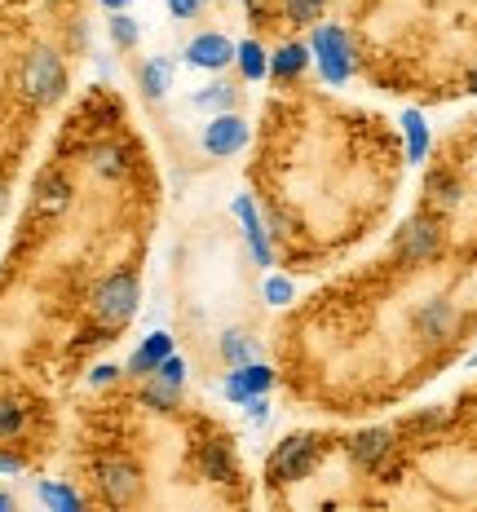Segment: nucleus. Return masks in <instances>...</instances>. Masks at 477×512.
<instances>
[{
  "label": "nucleus",
  "instance_id": "f257e3e1",
  "mask_svg": "<svg viewBox=\"0 0 477 512\" xmlns=\"http://www.w3.org/2000/svg\"><path fill=\"white\" fill-rule=\"evenodd\" d=\"M137 296H142L137 274H129V270L111 274V279H102L98 292H93V318H98L106 332H115V327H124L137 314Z\"/></svg>",
  "mask_w": 477,
  "mask_h": 512
},
{
  "label": "nucleus",
  "instance_id": "f03ea898",
  "mask_svg": "<svg viewBox=\"0 0 477 512\" xmlns=\"http://www.w3.org/2000/svg\"><path fill=\"white\" fill-rule=\"evenodd\" d=\"M23 93L31 106H53L67 93V67L53 49H31L23 62Z\"/></svg>",
  "mask_w": 477,
  "mask_h": 512
},
{
  "label": "nucleus",
  "instance_id": "7ed1b4c3",
  "mask_svg": "<svg viewBox=\"0 0 477 512\" xmlns=\"http://www.w3.org/2000/svg\"><path fill=\"white\" fill-rule=\"evenodd\" d=\"M310 58L318 62L327 84H345L354 76V45L341 27H318L314 40H310Z\"/></svg>",
  "mask_w": 477,
  "mask_h": 512
},
{
  "label": "nucleus",
  "instance_id": "20e7f679",
  "mask_svg": "<svg viewBox=\"0 0 477 512\" xmlns=\"http://www.w3.org/2000/svg\"><path fill=\"white\" fill-rule=\"evenodd\" d=\"M323 451H327V442L318 433H292L288 442L274 451L270 468H274V477H279V482H301V477L314 473V464L323 460Z\"/></svg>",
  "mask_w": 477,
  "mask_h": 512
},
{
  "label": "nucleus",
  "instance_id": "39448f33",
  "mask_svg": "<svg viewBox=\"0 0 477 512\" xmlns=\"http://www.w3.org/2000/svg\"><path fill=\"white\" fill-rule=\"evenodd\" d=\"M93 473H98V486L111 504H133V499L142 495V473H137V464H129V460H98Z\"/></svg>",
  "mask_w": 477,
  "mask_h": 512
},
{
  "label": "nucleus",
  "instance_id": "423d86ee",
  "mask_svg": "<svg viewBox=\"0 0 477 512\" xmlns=\"http://www.w3.org/2000/svg\"><path fill=\"white\" fill-rule=\"evenodd\" d=\"M438 248H442V226L433 217H424V212L398 230V252L407 256V261H429Z\"/></svg>",
  "mask_w": 477,
  "mask_h": 512
},
{
  "label": "nucleus",
  "instance_id": "0eeeda50",
  "mask_svg": "<svg viewBox=\"0 0 477 512\" xmlns=\"http://www.w3.org/2000/svg\"><path fill=\"white\" fill-rule=\"evenodd\" d=\"M243 146H248V124H243L235 111H221L217 120L204 128V151H208V155L230 159L235 151H243Z\"/></svg>",
  "mask_w": 477,
  "mask_h": 512
},
{
  "label": "nucleus",
  "instance_id": "6e6552de",
  "mask_svg": "<svg viewBox=\"0 0 477 512\" xmlns=\"http://www.w3.org/2000/svg\"><path fill=\"white\" fill-rule=\"evenodd\" d=\"M274 389V371L270 367H261V362H243V367H230V376H226V398L230 402H248V398H257V393H270Z\"/></svg>",
  "mask_w": 477,
  "mask_h": 512
},
{
  "label": "nucleus",
  "instance_id": "1a4fd4ad",
  "mask_svg": "<svg viewBox=\"0 0 477 512\" xmlns=\"http://www.w3.org/2000/svg\"><path fill=\"white\" fill-rule=\"evenodd\" d=\"M186 62L199 71H221L235 62V45L226 36H217V31H204V36H195L186 45Z\"/></svg>",
  "mask_w": 477,
  "mask_h": 512
},
{
  "label": "nucleus",
  "instance_id": "9d476101",
  "mask_svg": "<svg viewBox=\"0 0 477 512\" xmlns=\"http://www.w3.org/2000/svg\"><path fill=\"white\" fill-rule=\"evenodd\" d=\"M389 451H394V433L389 429H367L349 442V460L363 468V473H376V468L389 460Z\"/></svg>",
  "mask_w": 477,
  "mask_h": 512
},
{
  "label": "nucleus",
  "instance_id": "9b49d317",
  "mask_svg": "<svg viewBox=\"0 0 477 512\" xmlns=\"http://www.w3.org/2000/svg\"><path fill=\"white\" fill-rule=\"evenodd\" d=\"M416 327L424 340H447L451 327H455V309L447 301H424L416 309Z\"/></svg>",
  "mask_w": 477,
  "mask_h": 512
},
{
  "label": "nucleus",
  "instance_id": "f8f14e48",
  "mask_svg": "<svg viewBox=\"0 0 477 512\" xmlns=\"http://www.w3.org/2000/svg\"><path fill=\"white\" fill-rule=\"evenodd\" d=\"M168 354H173V336H164V332L146 336L142 345L133 349V358H129V376H151V371H155Z\"/></svg>",
  "mask_w": 477,
  "mask_h": 512
},
{
  "label": "nucleus",
  "instance_id": "ddd939ff",
  "mask_svg": "<svg viewBox=\"0 0 477 512\" xmlns=\"http://www.w3.org/2000/svg\"><path fill=\"white\" fill-rule=\"evenodd\" d=\"M67 204H71V181L62 177V173H45V177H40V186H36V208L53 217V212H62Z\"/></svg>",
  "mask_w": 477,
  "mask_h": 512
},
{
  "label": "nucleus",
  "instance_id": "4468645a",
  "mask_svg": "<svg viewBox=\"0 0 477 512\" xmlns=\"http://www.w3.org/2000/svg\"><path fill=\"white\" fill-rule=\"evenodd\" d=\"M235 212L243 221V234H248V243H252V256H257L261 265H270V243H265V226H261L257 208H252L248 199H235Z\"/></svg>",
  "mask_w": 477,
  "mask_h": 512
},
{
  "label": "nucleus",
  "instance_id": "2eb2a0df",
  "mask_svg": "<svg viewBox=\"0 0 477 512\" xmlns=\"http://www.w3.org/2000/svg\"><path fill=\"white\" fill-rule=\"evenodd\" d=\"M305 62H310V49H305V45H283L270 58V76L274 80H296L305 71Z\"/></svg>",
  "mask_w": 477,
  "mask_h": 512
},
{
  "label": "nucleus",
  "instance_id": "dca6fc26",
  "mask_svg": "<svg viewBox=\"0 0 477 512\" xmlns=\"http://www.w3.org/2000/svg\"><path fill=\"white\" fill-rule=\"evenodd\" d=\"M168 84H173V62H168V58H151V62H146V67H142V93H146V98L159 102L168 93Z\"/></svg>",
  "mask_w": 477,
  "mask_h": 512
},
{
  "label": "nucleus",
  "instance_id": "f3484780",
  "mask_svg": "<svg viewBox=\"0 0 477 512\" xmlns=\"http://www.w3.org/2000/svg\"><path fill=\"white\" fill-rule=\"evenodd\" d=\"M199 468L212 477V482H230L235 477V460H230V451L221 442H208L204 455H199Z\"/></svg>",
  "mask_w": 477,
  "mask_h": 512
},
{
  "label": "nucleus",
  "instance_id": "a211bd4d",
  "mask_svg": "<svg viewBox=\"0 0 477 512\" xmlns=\"http://www.w3.org/2000/svg\"><path fill=\"white\" fill-rule=\"evenodd\" d=\"M239 98V89L235 84H226V80H217V84H208L204 93H195V106L199 111H230Z\"/></svg>",
  "mask_w": 477,
  "mask_h": 512
},
{
  "label": "nucleus",
  "instance_id": "6ab92c4d",
  "mask_svg": "<svg viewBox=\"0 0 477 512\" xmlns=\"http://www.w3.org/2000/svg\"><path fill=\"white\" fill-rule=\"evenodd\" d=\"M89 164H93V173H102V177H124L129 173V155H124L120 146H98V151L89 155Z\"/></svg>",
  "mask_w": 477,
  "mask_h": 512
},
{
  "label": "nucleus",
  "instance_id": "aec40b11",
  "mask_svg": "<svg viewBox=\"0 0 477 512\" xmlns=\"http://www.w3.org/2000/svg\"><path fill=\"white\" fill-rule=\"evenodd\" d=\"M235 58H239V67H243V76H248V80H261L265 71H270L265 49L257 45V40H243V45H235Z\"/></svg>",
  "mask_w": 477,
  "mask_h": 512
},
{
  "label": "nucleus",
  "instance_id": "412c9836",
  "mask_svg": "<svg viewBox=\"0 0 477 512\" xmlns=\"http://www.w3.org/2000/svg\"><path fill=\"white\" fill-rule=\"evenodd\" d=\"M323 5L327 0H283V14H288V23H296V27H310L323 18Z\"/></svg>",
  "mask_w": 477,
  "mask_h": 512
},
{
  "label": "nucleus",
  "instance_id": "4be33fe9",
  "mask_svg": "<svg viewBox=\"0 0 477 512\" xmlns=\"http://www.w3.org/2000/svg\"><path fill=\"white\" fill-rule=\"evenodd\" d=\"M40 499L58 512H80V495L67 486H58V482H40Z\"/></svg>",
  "mask_w": 477,
  "mask_h": 512
},
{
  "label": "nucleus",
  "instance_id": "5701e85b",
  "mask_svg": "<svg viewBox=\"0 0 477 512\" xmlns=\"http://www.w3.org/2000/svg\"><path fill=\"white\" fill-rule=\"evenodd\" d=\"M177 393H182V384H168V380L151 376V384H146V393H142V398L151 402L155 411H168V407H177Z\"/></svg>",
  "mask_w": 477,
  "mask_h": 512
},
{
  "label": "nucleus",
  "instance_id": "b1692460",
  "mask_svg": "<svg viewBox=\"0 0 477 512\" xmlns=\"http://www.w3.org/2000/svg\"><path fill=\"white\" fill-rule=\"evenodd\" d=\"M221 358L230 362V367H243V362H252V340L243 332H226L221 336Z\"/></svg>",
  "mask_w": 477,
  "mask_h": 512
},
{
  "label": "nucleus",
  "instance_id": "393cba45",
  "mask_svg": "<svg viewBox=\"0 0 477 512\" xmlns=\"http://www.w3.org/2000/svg\"><path fill=\"white\" fill-rule=\"evenodd\" d=\"M429 199L438 208H455V204H460V181L447 177V173H438V177L429 181Z\"/></svg>",
  "mask_w": 477,
  "mask_h": 512
},
{
  "label": "nucleus",
  "instance_id": "a878e982",
  "mask_svg": "<svg viewBox=\"0 0 477 512\" xmlns=\"http://www.w3.org/2000/svg\"><path fill=\"white\" fill-rule=\"evenodd\" d=\"M137 36H142V31H137L133 18L124 14V9H115V14H111V40H115V45H120V49H133Z\"/></svg>",
  "mask_w": 477,
  "mask_h": 512
},
{
  "label": "nucleus",
  "instance_id": "bb28decb",
  "mask_svg": "<svg viewBox=\"0 0 477 512\" xmlns=\"http://www.w3.org/2000/svg\"><path fill=\"white\" fill-rule=\"evenodd\" d=\"M402 124H407V151H411V159H424V151H429V128H424V120L411 111Z\"/></svg>",
  "mask_w": 477,
  "mask_h": 512
},
{
  "label": "nucleus",
  "instance_id": "cd10ccee",
  "mask_svg": "<svg viewBox=\"0 0 477 512\" xmlns=\"http://www.w3.org/2000/svg\"><path fill=\"white\" fill-rule=\"evenodd\" d=\"M18 429H23V407L0 398V437H14Z\"/></svg>",
  "mask_w": 477,
  "mask_h": 512
},
{
  "label": "nucleus",
  "instance_id": "c85d7f7f",
  "mask_svg": "<svg viewBox=\"0 0 477 512\" xmlns=\"http://www.w3.org/2000/svg\"><path fill=\"white\" fill-rule=\"evenodd\" d=\"M151 376L168 380V384H182V380H186V362L177 358V354H168V358H164V362H159V367L151 371Z\"/></svg>",
  "mask_w": 477,
  "mask_h": 512
},
{
  "label": "nucleus",
  "instance_id": "c756f323",
  "mask_svg": "<svg viewBox=\"0 0 477 512\" xmlns=\"http://www.w3.org/2000/svg\"><path fill=\"white\" fill-rule=\"evenodd\" d=\"M265 301H270V305H288L292 301V283L288 279H265Z\"/></svg>",
  "mask_w": 477,
  "mask_h": 512
},
{
  "label": "nucleus",
  "instance_id": "7c9ffc66",
  "mask_svg": "<svg viewBox=\"0 0 477 512\" xmlns=\"http://www.w3.org/2000/svg\"><path fill=\"white\" fill-rule=\"evenodd\" d=\"M204 5L208 0H168V14L173 18H199L204 14Z\"/></svg>",
  "mask_w": 477,
  "mask_h": 512
},
{
  "label": "nucleus",
  "instance_id": "2f4dec72",
  "mask_svg": "<svg viewBox=\"0 0 477 512\" xmlns=\"http://www.w3.org/2000/svg\"><path fill=\"white\" fill-rule=\"evenodd\" d=\"M115 376H120V367H111V362H106V367H98V371H93L89 380H93V384H111Z\"/></svg>",
  "mask_w": 477,
  "mask_h": 512
},
{
  "label": "nucleus",
  "instance_id": "473e14b6",
  "mask_svg": "<svg viewBox=\"0 0 477 512\" xmlns=\"http://www.w3.org/2000/svg\"><path fill=\"white\" fill-rule=\"evenodd\" d=\"M0 473H23V460L18 455H0Z\"/></svg>",
  "mask_w": 477,
  "mask_h": 512
},
{
  "label": "nucleus",
  "instance_id": "72a5a7b5",
  "mask_svg": "<svg viewBox=\"0 0 477 512\" xmlns=\"http://www.w3.org/2000/svg\"><path fill=\"white\" fill-rule=\"evenodd\" d=\"M133 5V0H102V9H111V14H115V9H129Z\"/></svg>",
  "mask_w": 477,
  "mask_h": 512
},
{
  "label": "nucleus",
  "instance_id": "f704fd0d",
  "mask_svg": "<svg viewBox=\"0 0 477 512\" xmlns=\"http://www.w3.org/2000/svg\"><path fill=\"white\" fill-rule=\"evenodd\" d=\"M0 512H14V499L9 495H0Z\"/></svg>",
  "mask_w": 477,
  "mask_h": 512
},
{
  "label": "nucleus",
  "instance_id": "c9c22d12",
  "mask_svg": "<svg viewBox=\"0 0 477 512\" xmlns=\"http://www.w3.org/2000/svg\"><path fill=\"white\" fill-rule=\"evenodd\" d=\"M5 204H9V190H5V186H0V212H5Z\"/></svg>",
  "mask_w": 477,
  "mask_h": 512
},
{
  "label": "nucleus",
  "instance_id": "e433bc0d",
  "mask_svg": "<svg viewBox=\"0 0 477 512\" xmlns=\"http://www.w3.org/2000/svg\"><path fill=\"white\" fill-rule=\"evenodd\" d=\"M469 89H473V93H477V71H473V80H469Z\"/></svg>",
  "mask_w": 477,
  "mask_h": 512
},
{
  "label": "nucleus",
  "instance_id": "4c0bfd02",
  "mask_svg": "<svg viewBox=\"0 0 477 512\" xmlns=\"http://www.w3.org/2000/svg\"><path fill=\"white\" fill-rule=\"evenodd\" d=\"M248 5H257V0H248Z\"/></svg>",
  "mask_w": 477,
  "mask_h": 512
},
{
  "label": "nucleus",
  "instance_id": "58836bf2",
  "mask_svg": "<svg viewBox=\"0 0 477 512\" xmlns=\"http://www.w3.org/2000/svg\"><path fill=\"white\" fill-rule=\"evenodd\" d=\"M473 362H477V354H473Z\"/></svg>",
  "mask_w": 477,
  "mask_h": 512
}]
</instances>
